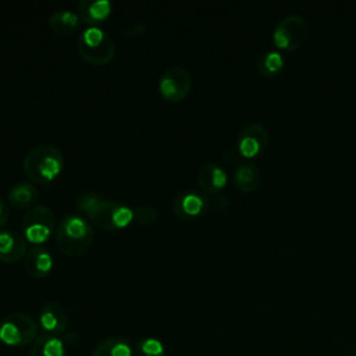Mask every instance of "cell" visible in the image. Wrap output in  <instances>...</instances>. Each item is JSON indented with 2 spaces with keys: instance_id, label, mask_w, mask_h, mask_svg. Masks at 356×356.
Returning <instances> with one entry per match:
<instances>
[{
  "instance_id": "6da1fadb",
  "label": "cell",
  "mask_w": 356,
  "mask_h": 356,
  "mask_svg": "<svg viewBox=\"0 0 356 356\" xmlns=\"http://www.w3.org/2000/svg\"><path fill=\"white\" fill-rule=\"evenodd\" d=\"M76 206L90 224L102 229H121L128 227L135 218V211L131 207L96 193H83L79 196Z\"/></svg>"
},
{
  "instance_id": "7a4b0ae2",
  "label": "cell",
  "mask_w": 356,
  "mask_h": 356,
  "mask_svg": "<svg viewBox=\"0 0 356 356\" xmlns=\"http://www.w3.org/2000/svg\"><path fill=\"white\" fill-rule=\"evenodd\" d=\"M95 238L93 227L79 213L65 214L56 228V243L70 257H79L92 245Z\"/></svg>"
},
{
  "instance_id": "3957f363",
  "label": "cell",
  "mask_w": 356,
  "mask_h": 356,
  "mask_svg": "<svg viewBox=\"0 0 356 356\" xmlns=\"http://www.w3.org/2000/svg\"><path fill=\"white\" fill-rule=\"evenodd\" d=\"M22 168L31 181L49 186L63 172L64 156L53 145H38L25 154Z\"/></svg>"
},
{
  "instance_id": "277c9868",
  "label": "cell",
  "mask_w": 356,
  "mask_h": 356,
  "mask_svg": "<svg viewBox=\"0 0 356 356\" xmlns=\"http://www.w3.org/2000/svg\"><path fill=\"white\" fill-rule=\"evenodd\" d=\"M76 49L82 58L95 65L110 63L115 54L113 38L100 26H88L78 36Z\"/></svg>"
},
{
  "instance_id": "5b68a950",
  "label": "cell",
  "mask_w": 356,
  "mask_h": 356,
  "mask_svg": "<svg viewBox=\"0 0 356 356\" xmlns=\"http://www.w3.org/2000/svg\"><path fill=\"white\" fill-rule=\"evenodd\" d=\"M56 217L50 207L36 204L31 207L22 217V232L26 242L40 246L53 234Z\"/></svg>"
},
{
  "instance_id": "8992f818",
  "label": "cell",
  "mask_w": 356,
  "mask_h": 356,
  "mask_svg": "<svg viewBox=\"0 0 356 356\" xmlns=\"http://www.w3.org/2000/svg\"><path fill=\"white\" fill-rule=\"evenodd\" d=\"M38 335V324L24 313H13L0 324V342L8 346H25L35 342Z\"/></svg>"
},
{
  "instance_id": "52a82bcc",
  "label": "cell",
  "mask_w": 356,
  "mask_h": 356,
  "mask_svg": "<svg viewBox=\"0 0 356 356\" xmlns=\"http://www.w3.org/2000/svg\"><path fill=\"white\" fill-rule=\"evenodd\" d=\"M307 33L305 19L299 14L284 17L274 28L273 39L277 47L284 50H295L302 46Z\"/></svg>"
},
{
  "instance_id": "ba28073f",
  "label": "cell",
  "mask_w": 356,
  "mask_h": 356,
  "mask_svg": "<svg viewBox=\"0 0 356 356\" xmlns=\"http://www.w3.org/2000/svg\"><path fill=\"white\" fill-rule=\"evenodd\" d=\"M192 79L186 68L174 65L167 68L159 79V92L170 103L181 102L191 90Z\"/></svg>"
},
{
  "instance_id": "9c48e42d",
  "label": "cell",
  "mask_w": 356,
  "mask_h": 356,
  "mask_svg": "<svg viewBox=\"0 0 356 356\" xmlns=\"http://www.w3.org/2000/svg\"><path fill=\"white\" fill-rule=\"evenodd\" d=\"M268 143V132L260 122H250L242 128L238 138V149L246 157L256 156Z\"/></svg>"
},
{
  "instance_id": "30bf717a",
  "label": "cell",
  "mask_w": 356,
  "mask_h": 356,
  "mask_svg": "<svg viewBox=\"0 0 356 356\" xmlns=\"http://www.w3.org/2000/svg\"><path fill=\"white\" fill-rule=\"evenodd\" d=\"M207 209V199L199 192L186 189L177 195L172 203L174 214L181 220H192L203 214Z\"/></svg>"
},
{
  "instance_id": "8fae6325",
  "label": "cell",
  "mask_w": 356,
  "mask_h": 356,
  "mask_svg": "<svg viewBox=\"0 0 356 356\" xmlns=\"http://www.w3.org/2000/svg\"><path fill=\"white\" fill-rule=\"evenodd\" d=\"M68 324V316L65 309L57 302L46 303L39 313V325L49 335L61 334Z\"/></svg>"
},
{
  "instance_id": "7c38bea8",
  "label": "cell",
  "mask_w": 356,
  "mask_h": 356,
  "mask_svg": "<svg viewBox=\"0 0 356 356\" xmlns=\"http://www.w3.org/2000/svg\"><path fill=\"white\" fill-rule=\"evenodd\" d=\"M113 11L110 0H81L78 3V15L88 26H99Z\"/></svg>"
},
{
  "instance_id": "4fadbf2b",
  "label": "cell",
  "mask_w": 356,
  "mask_h": 356,
  "mask_svg": "<svg viewBox=\"0 0 356 356\" xmlns=\"http://www.w3.org/2000/svg\"><path fill=\"white\" fill-rule=\"evenodd\" d=\"M24 264L31 277L44 278L53 268V257L46 248L32 246L24 257Z\"/></svg>"
},
{
  "instance_id": "5bb4252c",
  "label": "cell",
  "mask_w": 356,
  "mask_h": 356,
  "mask_svg": "<svg viewBox=\"0 0 356 356\" xmlns=\"http://www.w3.org/2000/svg\"><path fill=\"white\" fill-rule=\"evenodd\" d=\"M26 241L19 234L6 229L0 231V260L14 263L25 257Z\"/></svg>"
},
{
  "instance_id": "9a60e30c",
  "label": "cell",
  "mask_w": 356,
  "mask_h": 356,
  "mask_svg": "<svg viewBox=\"0 0 356 356\" xmlns=\"http://www.w3.org/2000/svg\"><path fill=\"white\" fill-rule=\"evenodd\" d=\"M228 177L222 167L209 163L204 164L197 174V182L200 188L207 193H218L227 185Z\"/></svg>"
},
{
  "instance_id": "2e32d148",
  "label": "cell",
  "mask_w": 356,
  "mask_h": 356,
  "mask_svg": "<svg viewBox=\"0 0 356 356\" xmlns=\"http://www.w3.org/2000/svg\"><path fill=\"white\" fill-rule=\"evenodd\" d=\"M49 26L57 35L70 36L79 29L81 18L71 10H57L49 17Z\"/></svg>"
},
{
  "instance_id": "e0dca14e",
  "label": "cell",
  "mask_w": 356,
  "mask_h": 356,
  "mask_svg": "<svg viewBox=\"0 0 356 356\" xmlns=\"http://www.w3.org/2000/svg\"><path fill=\"white\" fill-rule=\"evenodd\" d=\"M38 189L31 182H18L13 185L8 191V203L15 209H28L33 207L38 200Z\"/></svg>"
},
{
  "instance_id": "ac0fdd59",
  "label": "cell",
  "mask_w": 356,
  "mask_h": 356,
  "mask_svg": "<svg viewBox=\"0 0 356 356\" xmlns=\"http://www.w3.org/2000/svg\"><path fill=\"white\" fill-rule=\"evenodd\" d=\"M29 356H65L64 341L56 335H40L35 339Z\"/></svg>"
},
{
  "instance_id": "d6986e66",
  "label": "cell",
  "mask_w": 356,
  "mask_h": 356,
  "mask_svg": "<svg viewBox=\"0 0 356 356\" xmlns=\"http://www.w3.org/2000/svg\"><path fill=\"white\" fill-rule=\"evenodd\" d=\"M235 185L242 191H253L260 182V171L253 163H242L234 171Z\"/></svg>"
},
{
  "instance_id": "ffe728a7",
  "label": "cell",
  "mask_w": 356,
  "mask_h": 356,
  "mask_svg": "<svg viewBox=\"0 0 356 356\" xmlns=\"http://www.w3.org/2000/svg\"><path fill=\"white\" fill-rule=\"evenodd\" d=\"M90 356H132V349L121 338H107L95 348Z\"/></svg>"
},
{
  "instance_id": "44dd1931",
  "label": "cell",
  "mask_w": 356,
  "mask_h": 356,
  "mask_svg": "<svg viewBox=\"0 0 356 356\" xmlns=\"http://www.w3.org/2000/svg\"><path fill=\"white\" fill-rule=\"evenodd\" d=\"M282 67H284L282 54L280 51L271 50V51H267L261 56V58L259 60L257 70L261 75L271 76V75L277 74Z\"/></svg>"
},
{
  "instance_id": "7402d4cb",
  "label": "cell",
  "mask_w": 356,
  "mask_h": 356,
  "mask_svg": "<svg viewBox=\"0 0 356 356\" xmlns=\"http://www.w3.org/2000/svg\"><path fill=\"white\" fill-rule=\"evenodd\" d=\"M138 356H164V346L156 338H143L136 345Z\"/></svg>"
},
{
  "instance_id": "603a6c76",
  "label": "cell",
  "mask_w": 356,
  "mask_h": 356,
  "mask_svg": "<svg viewBox=\"0 0 356 356\" xmlns=\"http://www.w3.org/2000/svg\"><path fill=\"white\" fill-rule=\"evenodd\" d=\"M135 218L142 225L154 224L157 220V210L150 204H142L135 210Z\"/></svg>"
},
{
  "instance_id": "cb8c5ba5",
  "label": "cell",
  "mask_w": 356,
  "mask_h": 356,
  "mask_svg": "<svg viewBox=\"0 0 356 356\" xmlns=\"http://www.w3.org/2000/svg\"><path fill=\"white\" fill-rule=\"evenodd\" d=\"M145 32V26L142 24H134V25H129L127 26L125 31H122L124 35H128V36H138V35H143Z\"/></svg>"
},
{
  "instance_id": "d4e9b609",
  "label": "cell",
  "mask_w": 356,
  "mask_h": 356,
  "mask_svg": "<svg viewBox=\"0 0 356 356\" xmlns=\"http://www.w3.org/2000/svg\"><path fill=\"white\" fill-rule=\"evenodd\" d=\"M8 218V211H7V207H6V203L0 199V228L6 224Z\"/></svg>"
}]
</instances>
